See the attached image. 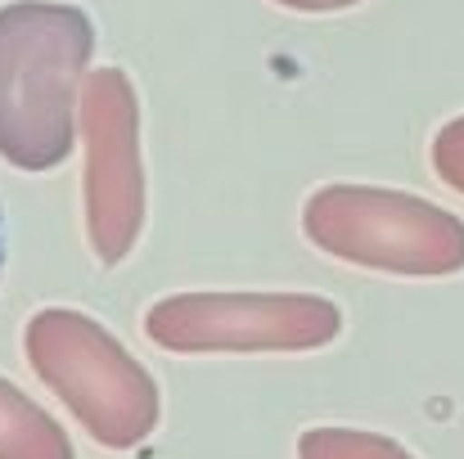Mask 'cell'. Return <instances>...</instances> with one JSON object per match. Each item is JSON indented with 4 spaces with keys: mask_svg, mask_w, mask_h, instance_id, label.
Masks as SVG:
<instances>
[{
    "mask_svg": "<svg viewBox=\"0 0 464 459\" xmlns=\"http://www.w3.org/2000/svg\"><path fill=\"white\" fill-rule=\"evenodd\" d=\"M86 140V234L104 266L131 257L145 230L140 104L122 68H95L82 95Z\"/></svg>",
    "mask_w": 464,
    "mask_h": 459,
    "instance_id": "5b68a950",
    "label": "cell"
},
{
    "mask_svg": "<svg viewBox=\"0 0 464 459\" xmlns=\"http://www.w3.org/2000/svg\"><path fill=\"white\" fill-rule=\"evenodd\" d=\"M298 459H415L401 442L361 428H311L298 442Z\"/></svg>",
    "mask_w": 464,
    "mask_h": 459,
    "instance_id": "52a82bcc",
    "label": "cell"
},
{
    "mask_svg": "<svg viewBox=\"0 0 464 459\" xmlns=\"http://www.w3.org/2000/svg\"><path fill=\"white\" fill-rule=\"evenodd\" d=\"M303 230L320 253L347 266L420 280L464 271V221L415 194L324 185L303 207Z\"/></svg>",
    "mask_w": 464,
    "mask_h": 459,
    "instance_id": "3957f363",
    "label": "cell"
},
{
    "mask_svg": "<svg viewBox=\"0 0 464 459\" xmlns=\"http://www.w3.org/2000/svg\"><path fill=\"white\" fill-rule=\"evenodd\" d=\"M433 171H438L456 194H464V118L447 122V127L433 136Z\"/></svg>",
    "mask_w": 464,
    "mask_h": 459,
    "instance_id": "ba28073f",
    "label": "cell"
},
{
    "mask_svg": "<svg viewBox=\"0 0 464 459\" xmlns=\"http://www.w3.org/2000/svg\"><path fill=\"white\" fill-rule=\"evenodd\" d=\"M0 459H77L59 419L0 378Z\"/></svg>",
    "mask_w": 464,
    "mask_h": 459,
    "instance_id": "8992f818",
    "label": "cell"
},
{
    "mask_svg": "<svg viewBox=\"0 0 464 459\" xmlns=\"http://www.w3.org/2000/svg\"><path fill=\"white\" fill-rule=\"evenodd\" d=\"M285 9H303V14H329V9H352L361 0H276Z\"/></svg>",
    "mask_w": 464,
    "mask_h": 459,
    "instance_id": "9c48e42d",
    "label": "cell"
},
{
    "mask_svg": "<svg viewBox=\"0 0 464 459\" xmlns=\"http://www.w3.org/2000/svg\"><path fill=\"white\" fill-rule=\"evenodd\" d=\"M343 333V311L311 293H176L145 311L162 351H315Z\"/></svg>",
    "mask_w": 464,
    "mask_h": 459,
    "instance_id": "277c9868",
    "label": "cell"
},
{
    "mask_svg": "<svg viewBox=\"0 0 464 459\" xmlns=\"http://www.w3.org/2000/svg\"><path fill=\"white\" fill-rule=\"evenodd\" d=\"M27 365L109 451H136L158 428V383L91 315L45 306L23 329Z\"/></svg>",
    "mask_w": 464,
    "mask_h": 459,
    "instance_id": "7a4b0ae2",
    "label": "cell"
},
{
    "mask_svg": "<svg viewBox=\"0 0 464 459\" xmlns=\"http://www.w3.org/2000/svg\"><path fill=\"white\" fill-rule=\"evenodd\" d=\"M95 27L77 5L18 0L0 9V158L54 171L77 145Z\"/></svg>",
    "mask_w": 464,
    "mask_h": 459,
    "instance_id": "6da1fadb",
    "label": "cell"
}]
</instances>
